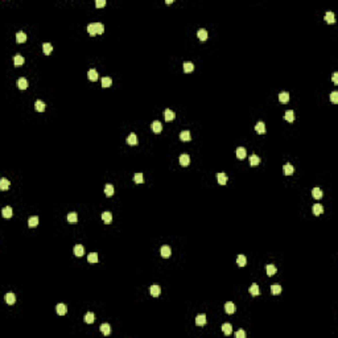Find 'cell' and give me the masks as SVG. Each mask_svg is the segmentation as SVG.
Masks as SVG:
<instances>
[{
  "mask_svg": "<svg viewBox=\"0 0 338 338\" xmlns=\"http://www.w3.org/2000/svg\"><path fill=\"white\" fill-rule=\"evenodd\" d=\"M164 118H165V120L166 122H172L173 119L176 118V114L173 112L172 110H165V112H164Z\"/></svg>",
  "mask_w": 338,
  "mask_h": 338,
  "instance_id": "obj_8",
  "label": "cell"
},
{
  "mask_svg": "<svg viewBox=\"0 0 338 338\" xmlns=\"http://www.w3.org/2000/svg\"><path fill=\"white\" fill-rule=\"evenodd\" d=\"M35 107H36V110H37L38 112H42V111L45 110V103L42 102V100H36Z\"/></svg>",
  "mask_w": 338,
  "mask_h": 338,
  "instance_id": "obj_38",
  "label": "cell"
},
{
  "mask_svg": "<svg viewBox=\"0 0 338 338\" xmlns=\"http://www.w3.org/2000/svg\"><path fill=\"white\" fill-rule=\"evenodd\" d=\"M87 32H89V35H90V36L98 35V33H97V28H95V22H94V24H89L87 25Z\"/></svg>",
  "mask_w": 338,
  "mask_h": 338,
  "instance_id": "obj_42",
  "label": "cell"
},
{
  "mask_svg": "<svg viewBox=\"0 0 338 338\" xmlns=\"http://www.w3.org/2000/svg\"><path fill=\"white\" fill-rule=\"evenodd\" d=\"M266 271H267V275L268 276H273L276 272H277V268H276L273 264H268V266L266 267Z\"/></svg>",
  "mask_w": 338,
  "mask_h": 338,
  "instance_id": "obj_21",
  "label": "cell"
},
{
  "mask_svg": "<svg viewBox=\"0 0 338 338\" xmlns=\"http://www.w3.org/2000/svg\"><path fill=\"white\" fill-rule=\"evenodd\" d=\"M8 188H10V181L3 177V179L0 180V189H1V190H7Z\"/></svg>",
  "mask_w": 338,
  "mask_h": 338,
  "instance_id": "obj_39",
  "label": "cell"
},
{
  "mask_svg": "<svg viewBox=\"0 0 338 338\" xmlns=\"http://www.w3.org/2000/svg\"><path fill=\"white\" fill-rule=\"evenodd\" d=\"M248 291H250V293L252 294V296H259V292H260L259 291V285L254 283V284L250 287V289H248Z\"/></svg>",
  "mask_w": 338,
  "mask_h": 338,
  "instance_id": "obj_30",
  "label": "cell"
},
{
  "mask_svg": "<svg viewBox=\"0 0 338 338\" xmlns=\"http://www.w3.org/2000/svg\"><path fill=\"white\" fill-rule=\"evenodd\" d=\"M330 100H332L333 103H338V93L337 91H333L332 94H330Z\"/></svg>",
  "mask_w": 338,
  "mask_h": 338,
  "instance_id": "obj_49",
  "label": "cell"
},
{
  "mask_svg": "<svg viewBox=\"0 0 338 338\" xmlns=\"http://www.w3.org/2000/svg\"><path fill=\"white\" fill-rule=\"evenodd\" d=\"M16 41H17L19 44L25 42V41H27V35H25L24 32H17V35H16Z\"/></svg>",
  "mask_w": 338,
  "mask_h": 338,
  "instance_id": "obj_25",
  "label": "cell"
},
{
  "mask_svg": "<svg viewBox=\"0 0 338 338\" xmlns=\"http://www.w3.org/2000/svg\"><path fill=\"white\" fill-rule=\"evenodd\" d=\"M325 21L328 22V24H334L335 22V16H334V13H333L332 11H329V12L325 15Z\"/></svg>",
  "mask_w": 338,
  "mask_h": 338,
  "instance_id": "obj_12",
  "label": "cell"
},
{
  "mask_svg": "<svg viewBox=\"0 0 338 338\" xmlns=\"http://www.w3.org/2000/svg\"><path fill=\"white\" fill-rule=\"evenodd\" d=\"M191 136H190V132L189 131H182L181 134H180V140L182 141H190Z\"/></svg>",
  "mask_w": 338,
  "mask_h": 338,
  "instance_id": "obj_29",
  "label": "cell"
},
{
  "mask_svg": "<svg viewBox=\"0 0 338 338\" xmlns=\"http://www.w3.org/2000/svg\"><path fill=\"white\" fill-rule=\"evenodd\" d=\"M217 179H218V182L221 185H226V182H227V176H226L225 173H218V174H217Z\"/></svg>",
  "mask_w": 338,
  "mask_h": 338,
  "instance_id": "obj_35",
  "label": "cell"
},
{
  "mask_svg": "<svg viewBox=\"0 0 338 338\" xmlns=\"http://www.w3.org/2000/svg\"><path fill=\"white\" fill-rule=\"evenodd\" d=\"M87 77H89V79L90 81H93V82H95L98 79V72L95 69H91V70H89V73H87Z\"/></svg>",
  "mask_w": 338,
  "mask_h": 338,
  "instance_id": "obj_23",
  "label": "cell"
},
{
  "mask_svg": "<svg viewBox=\"0 0 338 338\" xmlns=\"http://www.w3.org/2000/svg\"><path fill=\"white\" fill-rule=\"evenodd\" d=\"M255 131L258 132V134H266V124H264V122H259L256 123V125H255Z\"/></svg>",
  "mask_w": 338,
  "mask_h": 338,
  "instance_id": "obj_9",
  "label": "cell"
},
{
  "mask_svg": "<svg viewBox=\"0 0 338 338\" xmlns=\"http://www.w3.org/2000/svg\"><path fill=\"white\" fill-rule=\"evenodd\" d=\"M151 127H152V131H153L155 134H159V132L163 131V124H161L159 120H155V122L152 123V125H151Z\"/></svg>",
  "mask_w": 338,
  "mask_h": 338,
  "instance_id": "obj_6",
  "label": "cell"
},
{
  "mask_svg": "<svg viewBox=\"0 0 338 338\" xmlns=\"http://www.w3.org/2000/svg\"><path fill=\"white\" fill-rule=\"evenodd\" d=\"M179 161H180V165H182V166H188L189 164H190V157H189V155L184 153V155H181V156H180Z\"/></svg>",
  "mask_w": 338,
  "mask_h": 338,
  "instance_id": "obj_3",
  "label": "cell"
},
{
  "mask_svg": "<svg viewBox=\"0 0 338 338\" xmlns=\"http://www.w3.org/2000/svg\"><path fill=\"white\" fill-rule=\"evenodd\" d=\"M193 70H194V63L193 62H189V61L184 62V72L185 73H191Z\"/></svg>",
  "mask_w": 338,
  "mask_h": 338,
  "instance_id": "obj_28",
  "label": "cell"
},
{
  "mask_svg": "<svg viewBox=\"0 0 338 338\" xmlns=\"http://www.w3.org/2000/svg\"><path fill=\"white\" fill-rule=\"evenodd\" d=\"M165 3H166V4H172V3H173V0H166Z\"/></svg>",
  "mask_w": 338,
  "mask_h": 338,
  "instance_id": "obj_53",
  "label": "cell"
},
{
  "mask_svg": "<svg viewBox=\"0 0 338 338\" xmlns=\"http://www.w3.org/2000/svg\"><path fill=\"white\" fill-rule=\"evenodd\" d=\"M333 82L338 84V73H333Z\"/></svg>",
  "mask_w": 338,
  "mask_h": 338,
  "instance_id": "obj_52",
  "label": "cell"
},
{
  "mask_svg": "<svg viewBox=\"0 0 338 338\" xmlns=\"http://www.w3.org/2000/svg\"><path fill=\"white\" fill-rule=\"evenodd\" d=\"M312 196H313V198H316V200H321L322 198V190L320 188H314L313 190H312Z\"/></svg>",
  "mask_w": 338,
  "mask_h": 338,
  "instance_id": "obj_22",
  "label": "cell"
},
{
  "mask_svg": "<svg viewBox=\"0 0 338 338\" xmlns=\"http://www.w3.org/2000/svg\"><path fill=\"white\" fill-rule=\"evenodd\" d=\"M149 293L153 296V297H159L160 293H161V288H160V285L157 284H153L152 287L149 288Z\"/></svg>",
  "mask_w": 338,
  "mask_h": 338,
  "instance_id": "obj_2",
  "label": "cell"
},
{
  "mask_svg": "<svg viewBox=\"0 0 338 338\" xmlns=\"http://www.w3.org/2000/svg\"><path fill=\"white\" fill-rule=\"evenodd\" d=\"M42 50H44V53L46 54V56H49V54L52 53V50H53V46H52L49 42H46V44L42 45Z\"/></svg>",
  "mask_w": 338,
  "mask_h": 338,
  "instance_id": "obj_44",
  "label": "cell"
},
{
  "mask_svg": "<svg viewBox=\"0 0 338 338\" xmlns=\"http://www.w3.org/2000/svg\"><path fill=\"white\" fill-rule=\"evenodd\" d=\"M17 87H19L20 90H25V89L28 87V81L25 78H19L17 79Z\"/></svg>",
  "mask_w": 338,
  "mask_h": 338,
  "instance_id": "obj_16",
  "label": "cell"
},
{
  "mask_svg": "<svg viewBox=\"0 0 338 338\" xmlns=\"http://www.w3.org/2000/svg\"><path fill=\"white\" fill-rule=\"evenodd\" d=\"M283 173H284L285 176L293 174V166H292V164H285V165L283 166Z\"/></svg>",
  "mask_w": 338,
  "mask_h": 338,
  "instance_id": "obj_14",
  "label": "cell"
},
{
  "mask_svg": "<svg viewBox=\"0 0 338 338\" xmlns=\"http://www.w3.org/2000/svg\"><path fill=\"white\" fill-rule=\"evenodd\" d=\"M56 309H57V313L60 314V316H65L66 312H67V307H66L65 304H58Z\"/></svg>",
  "mask_w": 338,
  "mask_h": 338,
  "instance_id": "obj_11",
  "label": "cell"
},
{
  "mask_svg": "<svg viewBox=\"0 0 338 338\" xmlns=\"http://www.w3.org/2000/svg\"><path fill=\"white\" fill-rule=\"evenodd\" d=\"M102 219H103V222L106 223V225H110L111 221H112V214L110 213V211H104V213L102 214Z\"/></svg>",
  "mask_w": 338,
  "mask_h": 338,
  "instance_id": "obj_13",
  "label": "cell"
},
{
  "mask_svg": "<svg viewBox=\"0 0 338 338\" xmlns=\"http://www.w3.org/2000/svg\"><path fill=\"white\" fill-rule=\"evenodd\" d=\"M222 332L225 333L226 335H230L232 333V326L230 325L229 322H226V324H223L222 325Z\"/></svg>",
  "mask_w": 338,
  "mask_h": 338,
  "instance_id": "obj_24",
  "label": "cell"
},
{
  "mask_svg": "<svg viewBox=\"0 0 338 338\" xmlns=\"http://www.w3.org/2000/svg\"><path fill=\"white\" fill-rule=\"evenodd\" d=\"M95 5H97V8H102V7L106 5V0H98L95 3Z\"/></svg>",
  "mask_w": 338,
  "mask_h": 338,
  "instance_id": "obj_51",
  "label": "cell"
},
{
  "mask_svg": "<svg viewBox=\"0 0 338 338\" xmlns=\"http://www.w3.org/2000/svg\"><path fill=\"white\" fill-rule=\"evenodd\" d=\"M111 83H112V79L110 78V77H103V78H102V86H103V87H110Z\"/></svg>",
  "mask_w": 338,
  "mask_h": 338,
  "instance_id": "obj_46",
  "label": "cell"
},
{
  "mask_svg": "<svg viewBox=\"0 0 338 338\" xmlns=\"http://www.w3.org/2000/svg\"><path fill=\"white\" fill-rule=\"evenodd\" d=\"M134 181L136 182V184H141V182L144 181V180H143V173H136V174L134 176Z\"/></svg>",
  "mask_w": 338,
  "mask_h": 338,
  "instance_id": "obj_48",
  "label": "cell"
},
{
  "mask_svg": "<svg viewBox=\"0 0 338 338\" xmlns=\"http://www.w3.org/2000/svg\"><path fill=\"white\" fill-rule=\"evenodd\" d=\"M284 119L287 120V122L292 123L294 120V114H293V110H288V111H285L284 114Z\"/></svg>",
  "mask_w": 338,
  "mask_h": 338,
  "instance_id": "obj_15",
  "label": "cell"
},
{
  "mask_svg": "<svg viewBox=\"0 0 338 338\" xmlns=\"http://www.w3.org/2000/svg\"><path fill=\"white\" fill-rule=\"evenodd\" d=\"M246 156H247L246 148H243V147H238V148H236V157H238L239 160L246 159Z\"/></svg>",
  "mask_w": 338,
  "mask_h": 338,
  "instance_id": "obj_7",
  "label": "cell"
},
{
  "mask_svg": "<svg viewBox=\"0 0 338 338\" xmlns=\"http://www.w3.org/2000/svg\"><path fill=\"white\" fill-rule=\"evenodd\" d=\"M197 36H198V38H200L201 41H206L207 40V32H206V29H198Z\"/></svg>",
  "mask_w": 338,
  "mask_h": 338,
  "instance_id": "obj_27",
  "label": "cell"
},
{
  "mask_svg": "<svg viewBox=\"0 0 338 338\" xmlns=\"http://www.w3.org/2000/svg\"><path fill=\"white\" fill-rule=\"evenodd\" d=\"M279 100L281 102V103H287L289 100V94L287 93V91H283V93H280V95H279Z\"/></svg>",
  "mask_w": 338,
  "mask_h": 338,
  "instance_id": "obj_32",
  "label": "cell"
},
{
  "mask_svg": "<svg viewBox=\"0 0 338 338\" xmlns=\"http://www.w3.org/2000/svg\"><path fill=\"white\" fill-rule=\"evenodd\" d=\"M313 214L314 215H321V214L324 213V207H322V205H320V204H316V205H313Z\"/></svg>",
  "mask_w": 338,
  "mask_h": 338,
  "instance_id": "obj_18",
  "label": "cell"
},
{
  "mask_svg": "<svg viewBox=\"0 0 338 338\" xmlns=\"http://www.w3.org/2000/svg\"><path fill=\"white\" fill-rule=\"evenodd\" d=\"M271 292H272V294L281 293V287H280L279 284H272L271 285Z\"/></svg>",
  "mask_w": 338,
  "mask_h": 338,
  "instance_id": "obj_43",
  "label": "cell"
},
{
  "mask_svg": "<svg viewBox=\"0 0 338 338\" xmlns=\"http://www.w3.org/2000/svg\"><path fill=\"white\" fill-rule=\"evenodd\" d=\"M127 144L136 145V144H138V136H136L135 134H129V136L127 138Z\"/></svg>",
  "mask_w": 338,
  "mask_h": 338,
  "instance_id": "obj_17",
  "label": "cell"
},
{
  "mask_svg": "<svg viewBox=\"0 0 338 338\" xmlns=\"http://www.w3.org/2000/svg\"><path fill=\"white\" fill-rule=\"evenodd\" d=\"M25 62L24 57L20 56V54H17V56H15V58H13V63H15V66H22Z\"/></svg>",
  "mask_w": 338,
  "mask_h": 338,
  "instance_id": "obj_19",
  "label": "cell"
},
{
  "mask_svg": "<svg viewBox=\"0 0 338 338\" xmlns=\"http://www.w3.org/2000/svg\"><path fill=\"white\" fill-rule=\"evenodd\" d=\"M67 221H69V223L78 222V215H77V213H70L69 215H67Z\"/></svg>",
  "mask_w": 338,
  "mask_h": 338,
  "instance_id": "obj_45",
  "label": "cell"
},
{
  "mask_svg": "<svg viewBox=\"0 0 338 338\" xmlns=\"http://www.w3.org/2000/svg\"><path fill=\"white\" fill-rule=\"evenodd\" d=\"M1 214H3V217H4V218H11V217H12V214H13V210H12V207H11V206H7V207H4V209H3V211H1Z\"/></svg>",
  "mask_w": 338,
  "mask_h": 338,
  "instance_id": "obj_20",
  "label": "cell"
},
{
  "mask_svg": "<svg viewBox=\"0 0 338 338\" xmlns=\"http://www.w3.org/2000/svg\"><path fill=\"white\" fill-rule=\"evenodd\" d=\"M235 337L236 338H244L246 337V332H244V330H238V332L235 333Z\"/></svg>",
  "mask_w": 338,
  "mask_h": 338,
  "instance_id": "obj_50",
  "label": "cell"
},
{
  "mask_svg": "<svg viewBox=\"0 0 338 338\" xmlns=\"http://www.w3.org/2000/svg\"><path fill=\"white\" fill-rule=\"evenodd\" d=\"M196 324H197L198 326H204L205 324H206V316H205L204 313L198 314V316L196 317Z\"/></svg>",
  "mask_w": 338,
  "mask_h": 338,
  "instance_id": "obj_10",
  "label": "cell"
},
{
  "mask_svg": "<svg viewBox=\"0 0 338 338\" xmlns=\"http://www.w3.org/2000/svg\"><path fill=\"white\" fill-rule=\"evenodd\" d=\"M250 164H251L252 166L259 165V164H260V159H259V156H256V155H251V156H250Z\"/></svg>",
  "mask_w": 338,
  "mask_h": 338,
  "instance_id": "obj_36",
  "label": "cell"
},
{
  "mask_svg": "<svg viewBox=\"0 0 338 338\" xmlns=\"http://www.w3.org/2000/svg\"><path fill=\"white\" fill-rule=\"evenodd\" d=\"M95 28H97V33L98 35H102L104 32V27L102 22H95Z\"/></svg>",
  "mask_w": 338,
  "mask_h": 338,
  "instance_id": "obj_47",
  "label": "cell"
},
{
  "mask_svg": "<svg viewBox=\"0 0 338 338\" xmlns=\"http://www.w3.org/2000/svg\"><path fill=\"white\" fill-rule=\"evenodd\" d=\"M95 320V316L93 312H89V313H86V316H84V322L86 324H93Z\"/></svg>",
  "mask_w": 338,
  "mask_h": 338,
  "instance_id": "obj_34",
  "label": "cell"
},
{
  "mask_svg": "<svg viewBox=\"0 0 338 338\" xmlns=\"http://www.w3.org/2000/svg\"><path fill=\"white\" fill-rule=\"evenodd\" d=\"M73 252H74L75 256H78V258L83 256V254H84V248H83V246H82V244H75L74 248H73Z\"/></svg>",
  "mask_w": 338,
  "mask_h": 338,
  "instance_id": "obj_1",
  "label": "cell"
},
{
  "mask_svg": "<svg viewBox=\"0 0 338 338\" xmlns=\"http://www.w3.org/2000/svg\"><path fill=\"white\" fill-rule=\"evenodd\" d=\"M225 310H226V313H227V314H232L235 310H236V307H235L234 303L229 301V303L225 304Z\"/></svg>",
  "mask_w": 338,
  "mask_h": 338,
  "instance_id": "obj_4",
  "label": "cell"
},
{
  "mask_svg": "<svg viewBox=\"0 0 338 338\" xmlns=\"http://www.w3.org/2000/svg\"><path fill=\"white\" fill-rule=\"evenodd\" d=\"M37 225H38V217L37 215L31 217V218L28 219V226L29 227H36Z\"/></svg>",
  "mask_w": 338,
  "mask_h": 338,
  "instance_id": "obj_33",
  "label": "cell"
},
{
  "mask_svg": "<svg viewBox=\"0 0 338 338\" xmlns=\"http://www.w3.org/2000/svg\"><path fill=\"white\" fill-rule=\"evenodd\" d=\"M87 262L89 263H98V254H95V252H91V254H89V256H87Z\"/></svg>",
  "mask_w": 338,
  "mask_h": 338,
  "instance_id": "obj_37",
  "label": "cell"
},
{
  "mask_svg": "<svg viewBox=\"0 0 338 338\" xmlns=\"http://www.w3.org/2000/svg\"><path fill=\"white\" fill-rule=\"evenodd\" d=\"M160 254H161V256L163 258H169L170 255H172V250H170L169 246H163L161 250H160Z\"/></svg>",
  "mask_w": 338,
  "mask_h": 338,
  "instance_id": "obj_5",
  "label": "cell"
},
{
  "mask_svg": "<svg viewBox=\"0 0 338 338\" xmlns=\"http://www.w3.org/2000/svg\"><path fill=\"white\" fill-rule=\"evenodd\" d=\"M99 329H100V332L103 333L104 335H108L110 333H111V326H110L108 324H102Z\"/></svg>",
  "mask_w": 338,
  "mask_h": 338,
  "instance_id": "obj_26",
  "label": "cell"
},
{
  "mask_svg": "<svg viewBox=\"0 0 338 338\" xmlns=\"http://www.w3.org/2000/svg\"><path fill=\"white\" fill-rule=\"evenodd\" d=\"M104 193H106V196H108V197H111L114 194V186L111 184H107L106 186H104Z\"/></svg>",
  "mask_w": 338,
  "mask_h": 338,
  "instance_id": "obj_41",
  "label": "cell"
},
{
  "mask_svg": "<svg viewBox=\"0 0 338 338\" xmlns=\"http://www.w3.org/2000/svg\"><path fill=\"white\" fill-rule=\"evenodd\" d=\"M236 263H238L239 267H244L246 266V263H247V259H246L244 255H239V256L236 258Z\"/></svg>",
  "mask_w": 338,
  "mask_h": 338,
  "instance_id": "obj_40",
  "label": "cell"
},
{
  "mask_svg": "<svg viewBox=\"0 0 338 338\" xmlns=\"http://www.w3.org/2000/svg\"><path fill=\"white\" fill-rule=\"evenodd\" d=\"M5 301H7V304L13 305V304L16 303V296L13 293H7L5 294Z\"/></svg>",
  "mask_w": 338,
  "mask_h": 338,
  "instance_id": "obj_31",
  "label": "cell"
}]
</instances>
